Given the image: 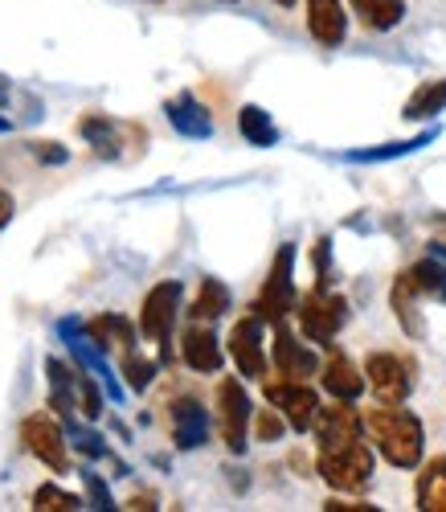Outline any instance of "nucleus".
Masks as SVG:
<instances>
[{
	"instance_id": "nucleus-1",
	"label": "nucleus",
	"mask_w": 446,
	"mask_h": 512,
	"mask_svg": "<svg viewBox=\"0 0 446 512\" xmlns=\"http://www.w3.org/2000/svg\"><path fill=\"white\" fill-rule=\"evenodd\" d=\"M316 472L336 492H361L373 480V443L365 435V414L352 402L332 398L316 414Z\"/></svg>"
},
{
	"instance_id": "nucleus-2",
	"label": "nucleus",
	"mask_w": 446,
	"mask_h": 512,
	"mask_svg": "<svg viewBox=\"0 0 446 512\" xmlns=\"http://www.w3.org/2000/svg\"><path fill=\"white\" fill-rule=\"evenodd\" d=\"M365 435L369 443L385 455V463L410 472V467L422 463L426 455V431L422 418L414 410H406V402H381L365 410Z\"/></svg>"
},
{
	"instance_id": "nucleus-3",
	"label": "nucleus",
	"mask_w": 446,
	"mask_h": 512,
	"mask_svg": "<svg viewBox=\"0 0 446 512\" xmlns=\"http://www.w3.org/2000/svg\"><path fill=\"white\" fill-rule=\"evenodd\" d=\"M299 304V291H295V242H283L275 250V263L266 271V283L254 300V312L266 324H283Z\"/></svg>"
},
{
	"instance_id": "nucleus-4",
	"label": "nucleus",
	"mask_w": 446,
	"mask_h": 512,
	"mask_svg": "<svg viewBox=\"0 0 446 512\" xmlns=\"http://www.w3.org/2000/svg\"><path fill=\"white\" fill-rule=\"evenodd\" d=\"M295 316H299V332L316 345H332L336 332L348 324V300L336 295L332 287H311L307 295H299L295 304Z\"/></svg>"
},
{
	"instance_id": "nucleus-5",
	"label": "nucleus",
	"mask_w": 446,
	"mask_h": 512,
	"mask_svg": "<svg viewBox=\"0 0 446 512\" xmlns=\"http://www.w3.org/2000/svg\"><path fill=\"white\" fill-rule=\"evenodd\" d=\"M58 336H62V345L70 349V357H74V365L78 369H86V373H95L99 381H103V390H107V402L111 406H123V386H119V377L111 373V365H107V353L91 340V332L82 328V320L78 316H66V320H58Z\"/></svg>"
},
{
	"instance_id": "nucleus-6",
	"label": "nucleus",
	"mask_w": 446,
	"mask_h": 512,
	"mask_svg": "<svg viewBox=\"0 0 446 512\" xmlns=\"http://www.w3.org/2000/svg\"><path fill=\"white\" fill-rule=\"evenodd\" d=\"M181 295H185L181 283H176V279H164V283H156V287L144 295V304H140V332H144V340H156L164 361H172V353H168V336H172V328H176Z\"/></svg>"
},
{
	"instance_id": "nucleus-7",
	"label": "nucleus",
	"mask_w": 446,
	"mask_h": 512,
	"mask_svg": "<svg viewBox=\"0 0 446 512\" xmlns=\"http://www.w3.org/2000/svg\"><path fill=\"white\" fill-rule=\"evenodd\" d=\"M21 443L25 451L37 459V463H46L50 472H70V451H66V426L54 418V414H29L21 422Z\"/></svg>"
},
{
	"instance_id": "nucleus-8",
	"label": "nucleus",
	"mask_w": 446,
	"mask_h": 512,
	"mask_svg": "<svg viewBox=\"0 0 446 512\" xmlns=\"http://www.w3.org/2000/svg\"><path fill=\"white\" fill-rule=\"evenodd\" d=\"M418 365L410 357H401V353H369L365 361V381H369V390L377 394V402H406L414 394V373Z\"/></svg>"
},
{
	"instance_id": "nucleus-9",
	"label": "nucleus",
	"mask_w": 446,
	"mask_h": 512,
	"mask_svg": "<svg viewBox=\"0 0 446 512\" xmlns=\"http://www.w3.org/2000/svg\"><path fill=\"white\" fill-rule=\"evenodd\" d=\"M217 422H221V439H226V447L234 455H242L246 443H250L254 410H250V398H246L238 377H221L217 381Z\"/></svg>"
},
{
	"instance_id": "nucleus-10",
	"label": "nucleus",
	"mask_w": 446,
	"mask_h": 512,
	"mask_svg": "<svg viewBox=\"0 0 446 512\" xmlns=\"http://www.w3.org/2000/svg\"><path fill=\"white\" fill-rule=\"evenodd\" d=\"M226 345H230V357H234V365H238V373L246 381H262L266 377V320L258 312L234 320Z\"/></svg>"
},
{
	"instance_id": "nucleus-11",
	"label": "nucleus",
	"mask_w": 446,
	"mask_h": 512,
	"mask_svg": "<svg viewBox=\"0 0 446 512\" xmlns=\"http://www.w3.org/2000/svg\"><path fill=\"white\" fill-rule=\"evenodd\" d=\"M266 402H271L287 422L291 431H311L316 426V414H320V398L307 381H295V377H279V381H266Z\"/></svg>"
},
{
	"instance_id": "nucleus-12",
	"label": "nucleus",
	"mask_w": 446,
	"mask_h": 512,
	"mask_svg": "<svg viewBox=\"0 0 446 512\" xmlns=\"http://www.w3.org/2000/svg\"><path fill=\"white\" fill-rule=\"evenodd\" d=\"M168 422H172L176 451H197L209 443V410L197 398H176L168 410Z\"/></svg>"
},
{
	"instance_id": "nucleus-13",
	"label": "nucleus",
	"mask_w": 446,
	"mask_h": 512,
	"mask_svg": "<svg viewBox=\"0 0 446 512\" xmlns=\"http://www.w3.org/2000/svg\"><path fill=\"white\" fill-rule=\"evenodd\" d=\"M271 361H275V373H279V377H295V381H307L311 373H320L316 353H311L303 340H299L291 328H283V324H275Z\"/></svg>"
},
{
	"instance_id": "nucleus-14",
	"label": "nucleus",
	"mask_w": 446,
	"mask_h": 512,
	"mask_svg": "<svg viewBox=\"0 0 446 512\" xmlns=\"http://www.w3.org/2000/svg\"><path fill=\"white\" fill-rule=\"evenodd\" d=\"M164 115H168V123H172V132L185 136V140H209V136H213V115H209V107H205L193 91L172 95V99L164 103Z\"/></svg>"
},
{
	"instance_id": "nucleus-15",
	"label": "nucleus",
	"mask_w": 446,
	"mask_h": 512,
	"mask_svg": "<svg viewBox=\"0 0 446 512\" xmlns=\"http://www.w3.org/2000/svg\"><path fill=\"white\" fill-rule=\"evenodd\" d=\"M78 136L91 144L95 156H103V160H119V156H123V144H127V127H123L119 119L103 115V111H91V115H82V119H78Z\"/></svg>"
},
{
	"instance_id": "nucleus-16",
	"label": "nucleus",
	"mask_w": 446,
	"mask_h": 512,
	"mask_svg": "<svg viewBox=\"0 0 446 512\" xmlns=\"http://www.w3.org/2000/svg\"><path fill=\"white\" fill-rule=\"evenodd\" d=\"M307 33L320 41L324 50L344 46L348 37V13L340 0H307Z\"/></svg>"
},
{
	"instance_id": "nucleus-17",
	"label": "nucleus",
	"mask_w": 446,
	"mask_h": 512,
	"mask_svg": "<svg viewBox=\"0 0 446 512\" xmlns=\"http://www.w3.org/2000/svg\"><path fill=\"white\" fill-rule=\"evenodd\" d=\"M181 361L193 369V373H217L221 365H226V353H221V340L213 336L209 324H197L181 336Z\"/></svg>"
},
{
	"instance_id": "nucleus-18",
	"label": "nucleus",
	"mask_w": 446,
	"mask_h": 512,
	"mask_svg": "<svg viewBox=\"0 0 446 512\" xmlns=\"http://www.w3.org/2000/svg\"><path fill=\"white\" fill-rule=\"evenodd\" d=\"M320 386L332 394V398H340V402H356L365 394V369H356L352 365V357H344V353H332L324 365H320Z\"/></svg>"
},
{
	"instance_id": "nucleus-19",
	"label": "nucleus",
	"mask_w": 446,
	"mask_h": 512,
	"mask_svg": "<svg viewBox=\"0 0 446 512\" xmlns=\"http://www.w3.org/2000/svg\"><path fill=\"white\" fill-rule=\"evenodd\" d=\"M418 300H426V291L414 275V267H406L397 279H393V291H389V304H393V316L397 324L406 328L410 336H422V316H418Z\"/></svg>"
},
{
	"instance_id": "nucleus-20",
	"label": "nucleus",
	"mask_w": 446,
	"mask_h": 512,
	"mask_svg": "<svg viewBox=\"0 0 446 512\" xmlns=\"http://www.w3.org/2000/svg\"><path fill=\"white\" fill-rule=\"evenodd\" d=\"M434 140H438V127H426V132H418L414 140H389V144H373V148H352V152H344V160L348 164H385V160L414 156Z\"/></svg>"
},
{
	"instance_id": "nucleus-21",
	"label": "nucleus",
	"mask_w": 446,
	"mask_h": 512,
	"mask_svg": "<svg viewBox=\"0 0 446 512\" xmlns=\"http://www.w3.org/2000/svg\"><path fill=\"white\" fill-rule=\"evenodd\" d=\"M446 111V78H426L414 87V95L406 99V107H401V115H406L410 123H430Z\"/></svg>"
},
{
	"instance_id": "nucleus-22",
	"label": "nucleus",
	"mask_w": 446,
	"mask_h": 512,
	"mask_svg": "<svg viewBox=\"0 0 446 512\" xmlns=\"http://www.w3.org/2000/svg\"><path fill=\"white\" fill-rule=\"evenodd\" d=\"M348 5L369 33H389L406 21V0H348Z\"/></svg>"
},
{
	"instance_id": "nucleus-23",
	"label": "nucleus",
	"mask_w": 446,
	"mask_h": 512,
	"mask_svg": "<svg viewBox=\"0 0 446 512\" xmlns=\"http://www.w3.org/2000/svg\"><path fill=\"white\" fill-rule=\"evenodd\" d=\"M46 377H50V406L62 418H74V406H78V373L66 361L50 357L46 361Z\"/></svg>"
},
{
	"instance_id": "nucleus-24",
	"label": "nucleus",
	"mask_w": 446,
	"mask_h": 512,
	"mask_svg": "<svg viewBox=\"0 0 446 512\" xmlns=\"http://www.w3.org/2000/svg\"><path fill=\"white\" fill-rule=\"evenodd\" d=\"M226 312H230V287L221 283V279H213V275H205L201 287H197V300H193L189 316L197 324H213V320H221Z\"/></svg>"
},
{
	"instance_id": "nucleus-25",
	"label": "nucleus",
	"mask_w": 446,
	"mask_h": 512,
	"mask_svg": "<svg viewBox=\"0 0 446 512\" xmlns=\"http://www.w3.org/2000/svg\"><path fill=\"white\" fill-rule=\"evenodd\" d=\"M238 132H242V140L246 144H254V148H275L283 136H279V123L266 115L258 103H246L242 111H238Z\"/></svg>"
},
{
	"instance_id": "nucleus-26",
	"label": "nucleus",
	"mask_w": 446,
	"mask_h": 512,
	"mask_svg": "<svg viewBox=\"0 0 446 512\" xmlns=\"http://www.w3.org/2000/svg\"><path fill=\"white\" fill-rule=\"evenodd\" d=\"M418 508L422 512H446V459H430L418 472Z\"/></svg>"
},
{
	"instance_id": "nucleus-27",
	"label": "nucleus",
	"mask_w": 446,
	"mask_h": 512,
	"mask_svg": "<svg viewBox=\"0 0 446 512\" xmlns=\"http://www.w3.org/2000/svg\"><path fill=\"white\" fill-rule=\"evenodd\" d=\"M86 332H91V340L107 353V345L111 340H119V345H136V328H131V320L127 316H119V312H107V316H99V320H91L86 324Z\"/></svg>"
},
{
	"instance_id": "nucleus-28",
	"label": "nucleus",
	"mask_w": 446,
	"mask_h": 512,
	"mask_svg": "<svg viewBox=\"0 0 446 512\" xmlns=\"http://www.w3.org/2000/svg\"><path fill=\"white\" fill-rule=\"evenodd\" d=\"M66 439H70V447L82 455V459H107V443H103V435L99 431H91V426H78L74 418H66Z\"/></svg>"
},
{
	"instance_id": "nucleus-29",
	"label": "nucleus",
	"mask_w": 446,
	"mask_h": 512,
	"mask_svg": "<svg viewBox=\"0 0 446 512\" xmlns=\"http://www.w3.org/2000/svg\"><path fill=\"white\" fill-rule=\"evenodd\" d=\"M33 508L37 512H74V508H82V496L58 488V484H41L33 492Z\"/></svg>"
},
{
	"instance_id": "nucleus-30",
	"label": "nucleus",
	"mask_w": 446,
	"mask_h": 512,
	"mask_svg": "<svg viewBox=\"0 0 446 512\" xmlns=\"http://www.w3.org/2000/svg\"><path fill=\"white\" fill-rule=\"evenodd\" d=\"M123 381H127V390L144 394L152 381H156V361H148V357H140V353H127V357H123Z\"/></svg>"
},
{
	"instance_id": "nucleus-31",
	"label": "nucleus",
	"mask_w": 446,
	"mask_h": 512,
	"mask_svg": "<svg viewBox=\"0 0 446 512\" xmlns=\"http://www.w3.org/2000/svg\"><path fill=\"white\" fill-rule=\"evenodd\" d=\"M287 426H291V422H287L275 406H266V410L254 414V439H262V443H279Z\"/></svg>"
},
{
	"instance_id": "nucleus-32",
	"label": "nucleus",
	"mask_w": 446,
	"mask_h": 512,
	"mask_svg": "<svg viewBox=\"0 0 446 512\" xmlns=\"http://www.w3.org/2000/svg\"><path fill=\"white\" fill-rule=\"evenodd\" d=\"M29 156L37 164H50V168H62L70 160V148L58 144V140H29Z\"/></svg>"
},
{
	"instance_id": "nucleus-33",
	"label": "nucleus",
	"mask_w": 446,
	"mask_h": 512,
	"mask_svg": "<svg viewBox=\"0 0 446 512\" xmlns=\"http://www.w3.org/2000/svg\"><path fill=\"white\" fill-rule=\"evenodd\" d=\"M82 484H86V496H91V508H119L115 504V496H111V488L99 480V472H91V467H82Z\"/></svg>"
},
{
	"instance_id": "nucleus-34",
	"label": "nucleus",
	"mask_w": 446,
	"mask_h": 512,
	"mask_svg": "<svg viewBox=\"0 0 446 512\" xmlns=\"http://www.w3.org/2000/svg\"><path fill=\"white\" fill-rule=\"evenodd\" d=\"M324 512H377V504H361V500H328Z\"/></svg>"
},
{
	"instance_id": "nucleus-35",
	"label": "nucleus",
	"mask_w": 446,
	"mask_h": 512,
	"mask_svg": "<svg viewBox=\"0 0 446 512\" xmlns=\"http://www.w3.org/2000/svg\"><path fill=\"white\" fill-rule=\"evenodd\" d=\"M13 213H17V201H13V193H9V189H0V230H5V226L13 222Z\"/></svg>"
},
{
	"instance_id": "nucleus-36",
	"label": "nucleus",
	"mask_w": 446,
	"mask_h": 512,
	"mask_svg": "<svg viewBox=\"0 0 446 512\" xmlns=\"http://www.w3.org/2000/svg\"><path fill=\"white\" fill-rule=\"evenodd\" d=\"M9 95H13V82L0 74V111H5V103H9Z\"/></svg>"
},
{
	"instance_id": "nucleus-37",
	"label": "nucleus",
	"mask_w": 446,
	"mask_h": 512,
	"mask_svg": "<svg viewBox=\"0 0 446 512\" xmlns=\"http://www.w3.org/2000/svg\"><path fill=\"white\" fill-rule=\"evenodd\" d=\"M426 250H430V254H434V259H438V263H442V271H446V242H430V246H426Z\"/></svg>"
},
{
	"instance_id": "nucleus-38",
	"label": "nucleus",
	"mask_w": 446,
	"mask_h": 512,
	"mask_svg": "<svg viewBox=\"0 0 446 512\" xmlns=\"http://www.w3.org/2000/svg\"><path fill=\"white\" fill-rule=\"evenodd\" d=\"M127 508H156V500H152V496H131Z\"/></svg>"
},
{
	"instance_id": "nucleus-39",
	"label": "nucleus",
	"mask_w": 446,
	"mask_h": 512,
	"mask_svg": "<svg viewBox=\"0 0 446 512\" xmlns=\"http://www.w3.org/2000/svg\"><path fill=\"white\" fill-rule=\"evenodd\" d=\"M9 132H13V119H9L5 111H0V136H9Z\"/></svg>"
},
{
	"instance_id": "nucleus-40",
	"label": "nucleus",
	"mask_w": 446,
	"mask_h": 512,
	"mask_svg": "<svg viewBox=\"0 0 446 512\" xmlns=\"http://www.w3.org/2000/svg\"><path fill=\"white\" fill-rule=\"evenodd\" d=\"M275 5H279V9H295V0H275Z\"/></svg>"
},
{
	"instance_id": "nucleus-41",
	"label": "nucleus",
	"mask_w": 446,
	"mask_h": 512,
	"mask_svg": "<svg viewBox=\"0 0 446 512\" xmlns=\"http://www.w3.org/2000/svg\"><path fill=\"white\" fill-rule=\"evenodd\" d=\"M226 5H230V0H226Z\"/></svg>"
}]
</instances>
